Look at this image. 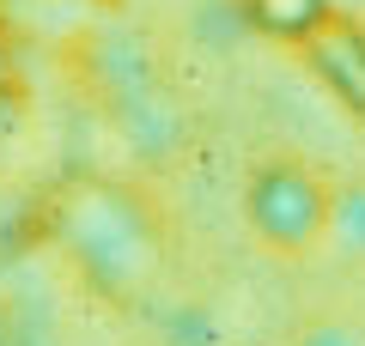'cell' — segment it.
Segmentation results:
<instances>
[{
	"label": "cell",
	"mask_w": 365,
	"mask_h": 346,
	"mask_svg": "<svg viewBox=\"0 0 365 346\" xmlns=\"http://www.w3.org/2000/svg\"><path fill=\"white\" fill-rule=\"evenodd\" d=\"M329 237H347V243L365 249V189H347L341 182V201H335V231Z\"/></svg>",
	"instance_id": "5"
},
{
	"label": "cell",
	"mask_w": 365,
	"mask_h": 346,
	"mask_svg": "<svg viewBox=\"0 0 365 346\" xmlns=\"http://www.w3.org/2000/svg\"><path fill=\"white\" fill-rule=\"evenodd\" d=\"M335 201H341V182L304 152L262 158V164L250 170V182H244L250 237H256L268 256H287V261H299V256H311V249L329 243Z\"/></svg>",
	"instance_id": "2"
},
{
	"label": "cell",
	"mask_w": 365,
	"mask_h": 346,
	"mask_svg": "<svg viewBox=\"0 0 365 346\" xmlns=\"http://www.w3.org/2000/svg\"><path fill=\"white\" fill-rule=\"evenodd\" d=\"M304 346H365V328L359 322H317L304 334Z\"/></svg>",
	"instance_id": "6"
},
{
	"label": "cell",
	"mask_w": 365,
	"mask_h": 346,
	"mask_svg": "<svg viewBox=\"0 0 365 346\" xmlns=\"http://www.w3.org/2000/svg\"><path fill=\"white\" fill-rule=\"evenodd\" d=\"M244 19L262 37L287 43V49H304V43L335 19V0H244Z\"/></svg>",
	"instance_id": "4"
},
{
	"label": "cell",
	"mask_w": 365,
	"mask_h": 346,
	"mask_svg": "<svg viewBox=\"0 0 365 346\" xmlns=\"http://www.w3.org/2000/svg\"><path fill=\"white\" fill-rule=\"evenodd\" d=\"M49 243L110 304H146L170 268V219L153 189L128 177H67L49 194Z\"/></svg>",
	"instance_id": "1"
},
{
	"label": "cell",
	"mask_w": 365,
	"mask_h": 346,
	"mask_svg": "<svg viewBox=\"0 0 365 346\" xmlns=\"http://www.w3.org/2000/svg\"><path fill=\"white\" fill-rule=\"evenodd\" d=\"M299 55L311 61V73L335 91L341 110H353V115L365 122V25H359V19H347V13L335 6V19H329V25L317 31Z\"/></svg>",
	"instance_id": "3"
}]
</instances>
